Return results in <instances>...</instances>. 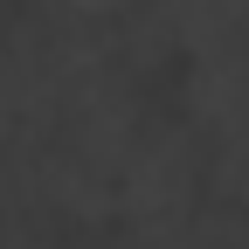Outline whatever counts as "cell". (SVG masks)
<instances>
[{
  "label": "cell",
  "mask_w": 249,
  "mask_h": 249,
  "mask_svg": "<svg viewBox=\"0 0 249 249\" xmlns=\"http://www.w3.org/2000/svg\"><path fill=\"white\" fill-rule=\"evenodd\" d=\"M208 187V145L187 124H139V139L118 160V214L111 222L145 229V222H180L201 208Z\"/></svg>",
  "instance_id": "6da1fadb"
},
{
  "label": "cell",
  "mask_w": 249,
  "mask_h": 249,
  "mask_svg": "<svg viewBox=\"0 0 249 249\" xmlns=\"http://www.w3.org/2000/svg\"><path fill=\"white\" fill-rule=\"evenodd\" d=\"M180 124L201 145L249 139V42H222L180 62Z\"/></svg>",
  "instance_id": "7a4b0ae2"
},
{
  "label": "cell",
  "mask_w": 249,
  "mask_h": 249,
  "mask_svg": "<svg viewBox=\"0 0 249 249\" xmlns=\"http://www.w3.org/2000/svg\"><path fill=\"white\" fill-rule=\"evenodd\" d=\"M49 21H124L139 0H35Z\"/></svg>",
  "instance_id": "3957f363"
}]
</instances>
